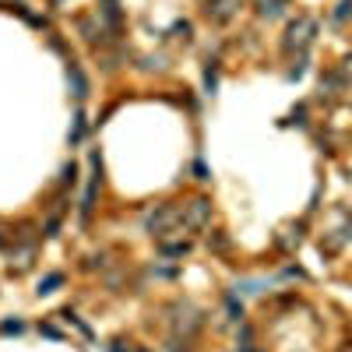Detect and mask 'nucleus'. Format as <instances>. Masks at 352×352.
I'll return each mask as SVG.
<instances>
[{
  "label": "nucleus",
  "instance_id": "1",
  "mask_svg": "<svg viewBox=\"0 0 352 352\" xmlns=\"http://www.w3.org/2000/svg\"><path fill=\"white\" fill-rule=\"evenodd\" d=\"M310 32H314V21H310V18H300L296 25L289 28V46H296V43L303 46V43L310 39Z\"/></svg>",
  "mask_w": 352,
  "mask_h": 352
}]
</instances>
